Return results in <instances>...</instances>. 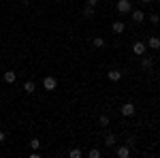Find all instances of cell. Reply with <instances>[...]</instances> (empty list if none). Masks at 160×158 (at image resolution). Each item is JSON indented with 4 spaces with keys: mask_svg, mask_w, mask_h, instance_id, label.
<instances>
[{
    "mask_svg": "<svg viewBox=\"0 0 160 158\" xmlns=\"http://www.w3.org/2000/svg\"><path fill=\"white\" fill-rule=\"evenodd\" d=\"M141 64H143V69H149V66L154 64V60H152V58H143V62H141Z\"/></svg>",
    "mask_w": 160,
    "mask_h": 158,
    "instance_id": "2e32d148",
    "label": "cell"
},
{
    "mask_svg": "<svg viewBox=\"0 0 160 158\" xmlns=\"http://www.w3.org/2000/svg\"><path fill=\"white\" fill-rule=\"evenodd\" d=\"M2 141H4V133L0 130V143H2Z\"/></svg>",
    "mask_w": 160,
    "mask_h": 158,
    "instance_id": "7402d4cb",
    "label": "cell"
},
{
    "mask_svg": "<svg viewBox=\"0 0 160 158\" xmlns=\"http://www.w3.org/2000/svg\"><path fill=\"white\" fill-rule=\"evenodd\" d=\"M98 124H100V126H109V124H111L109 115H100V118H98Z\"/></svg>",
    "mask_w": 160,
    "mask_h": 158,
    "instance_id": "4fadbf2b",
    "label": "cell"
},
{
    "mask_svg": "<svg viewBox=\"0 0 160 158\" xmlns=\"http://www.w3.org/2000/svg\"><path fill=\"white\" fill-rule=\"evenodd\" d=\"M143 19H145V13L141 11V9L132 11V22H135V24H143Z\"/></svg>",
    "mask_w": 160,
    "mask_h": 158,
    "instance_id": "277c9868",
    "label": "cell"
},
{
    "mask_svg": "<svg viewBox=\"0 0 160 158\" xmlns=\"http://www.w3.org/2000/svg\"><path fill=\"white\" fill-rule=\"evenodd\" d=\"M34 88H37L34 81H26V84H24V90L28 92V94H32V92H34Z\"/></svg>",
    "mask_w": 160,
    "mask_h": 158,
    "instance_id": "8fae6325",
    "label": "cell"
},
{
    "mask_svg": "<svg viewBox=\"0 0 160 158\" xmlns=\"http://www.w3.org/2000/svg\"><path fill=\"white\" fill-rule=\"evenodd\" d=\"M30 147H32V150H38V147H41V141H38V139H32V141H30Z\"/></svg>",
    "mask_w": 160,
    "mask_h": 158,
    "instance_id": "ac0fdd59",
    "label": "cell"
},
{
    "mask_svg": "<svg viewBox=\"0 0 160 158\" xmlns=\"http://www.w3.org/2000/svg\"><path fill=\"white\" fill-rule=\"evenodd\" d=\"M130 9H132L130 0H120V2H118V11L120 13H130Z\"/></svg>",
    "mask_w": 160,
    "mask_h": 158,
    "instance_id": "3957f363",
    "label": "cell"
},
{
    "mask_svg": "<svg viewBox=\"0 0 160 158\" xmlns=\"http://www.w3.org/2000/svg\"><path fill=\"white\" fill-rule=\"evenodd\" d=\"M149 22L156 26V24H158V15H156V13H152V15H149Z\"/></svg>",
    "mask_w": 160,
    "mask_h": 158,
    "instance_id": "ffe728a7",
    "label": "cell"
},
{
    "mask_svg": "<svg viewBox=\"0 0 160 158\" xmlns=\"http://www.w3.org/2000/svg\"><path fill=\"white\" fill-rule=\"evenodd\" d=\"M83 15H86V17H92V15H94V7H86V9H83Z\"/></svg>",
    "mask_w": 160,
    "mask_h": 158,
    "instance_id": "9a60e30c",
    "label": "cell"
},
{
    "mask_svg": "<svg viewBox=\"0 0 160 158\" xmlns=\"http://www.w3.org/2000/svg\"><path fill=\"white\" fill-rule=\"evenodd\" d=\"M68 156H71V158H81V150H79V147H73Z\"/></svg>",
    "mask_w": 160,
    "mask_h": 158,
    "instance_id": "5bb4252c",
    "label": "cell"
},
{
    "mask_svg": "<svg viewBox=\"0 0 160 158\" xmlns=\"http://www.w3.org/2000/svg\"><path fill=\"white\" fill-rule=\"evenodd\" d=\"M88 156H90V158H100V150H98V147H92V150L88 152Z\"/></svg>",
    "mask_w": 160,
    "mask_h": 158,
    "instance_id": "7c38bea8",
    "label": "cell"
},
{
    "mask_svg": "<svg viewBox=\"0 0 160 158\" xmlns=\"http://www.w3.org/2000/svg\"><path fill=\"white\" fill-rule=\"evenodd\" d=\"M43 85H45V90L53 92V90L58 88V79H56L53 75H47V77H43Z\"/></svg>",
    "mask_w": 160,
    "mask_h": 158,
    "instance_id": "6da1fadb",
    "label": "cell"
},
{
    "mask_svg": "<svg viewBox=\"0 0 160 158\" xmlns=\"http://www.w3.org/2000/svg\"><path fill=\"white\" fill-rule=\"evenodd\" d=\"M107 77H109L111 81H120V79H122V73L113 69V71H109V75H107Z\"/></svg>",
    "mask_w": 160,
    "mask_h": 158,
    "instance_id": "ba28073f",
    "label": "cell"
},
{
    "mask_svg": "<svg viewBox=\"0 0 160 158\" xmlns=\"http://www.w3.org/2000/svg\"><path fill=\"white\" fill-rule=\"evenodd\" d=\"M132 51H135L137 56H143V54H145V43H143V41H137L135 45H132Z\"/></svg>",
    "mask_w": 160,
    "mask_h": 158,
    "instance_id": "5b68a950",
    "label": "cell"
},
{
    "mask_svg": "<svg viewBox=\"0 0 160 158\" xmlns=\"http://www.w3.org/2000/svg\"><path fill=\"white\" fill-rule=\"evenodd\" d=\"M118 156L120 158H128L130 156V145H122L120 150H118Z\"/></svg>",
    "mask_w": 160,
    "mask_h": 158,
    "instance_id": "52a82bcc",
    "label": "cell"
},
{
    "mask_svg": "<svg viewBox=\"0 0 160 158\" xmlns=\"http://www.w3.org/2000/svg\"><path fill=\"white\" fill-rule=\"evenodd\" d=\"M149 47H152V49H158L160 47V38L156 37V34H154V37H149Z\"/></svg>",
    "mask_w": 160,
    "mask_h": 158,
    "instance_id": "30bf717a",
    "label": "cell"
},
{
    "mask_svg": "<svg viewBox=\"0 0 160 158\" xmlns=\"http://www.w3.org/2000/svg\"><path fill=\"white\" fill-rule=\"evenodd\" d=\"M111 30H113L115 34H122L124 30H126V24H124V22H113V26H111Z\"/></svg>",
    "mask_w": 160,
    "mask_h": 158,
    "instance_id": "8992f818",
    "label": "cell"
},
{
    "mask_svg": "<svg viewBox=\"0 0 160 158\" xmlns=\"http://www.w3.org/2000/svg\"><path fill=\"white\" fill-rule=\"evenodd\" d=\"M107 145H109V147L115 145V137H113V135H109V137H107Z\"/></svg>",
    "mask_w": 160,
    "mask_h": 158,
    "instance_id": "d6986e66",
    "label": "cell"
},
{
    "mask_svg": "<svg viewBox=\"0 0 160 158\" xmlns=\"http://www.w3.org/2000/svg\"><path fill=\"white\" fill-rule=\"evenodd\" d=\"M102 45H105V38H100V37L94 38V47H102Z\"/></svg>",
    "mask_w": 160,
    "mask_h": 158,
    "instance_id": "e0dca14e",
    "label": "cell"
},
{
    "mask_svg": "<svg viewBox=\"0 0 160 158\" xmlns=\"http://www.w3.org/2000/svg\"><path fill=\"white\" fill-rule=\"evenodd\" d=\"M135 105H132V103H124L122 107H120V113H122L124 118H130V115H135Z\"/></svg>",
    "mask_w": 160,
    "mask_h": 158,
    "instance_id": "7a4b0ae2",
    "label": "cell"
},
{
    "mask_svg": "<svg viewBox=\"0 0 160 158\" xmlns=\"http://www.w3.org/2000/svg\"><path fill=\"white\" fill-rule=\"evenodd\" d=\"M15 79H17V75L13 73V71H7V73H4V81H7V84H13Z\"/></svg>",
    "mask_w": 160,
    "mask_h": 158,
    "instance_id": "9c48e42d",
    "label": "cell"
},
{
    "mask_svg": "<svg viewBox=\"0 0 160 158\" xmlns=\"http://www.w3.org/2000/svg\"><path fill=\"white\" fill-rule=\"evenodd\" d=\"M141 2H143V4H148V2H152V0H141Z\"/></svg>",
    "mask_w": 160,
    "mask_h": 158,
    "instance_id": "603a6c76",
    "label": "cell"
},
{
    "mask_svg": "<svg viewBox=\"0 0 160 158\" xmlns=\"http://www.w3.org/2000/svg\"><path fill=\"white\" fill-rule=\"evenodd\" d=\"M98 4V0H88V7H96Z\"/></svg>",
    "mask_w": 160,
    "mask_h": 158,
    "instance_id": "44dd1931",
    "label": "cell"
}]
</instances>
